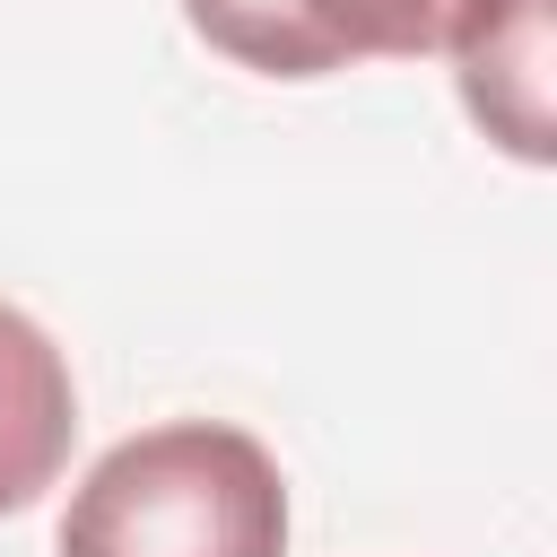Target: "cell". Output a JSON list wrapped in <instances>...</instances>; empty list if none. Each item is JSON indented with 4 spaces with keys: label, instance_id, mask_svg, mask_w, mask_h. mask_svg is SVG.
<instances>
[{
    "label": "cell",
    "instance_id": "cell-1",
    "mask_svg": "<svg viewBox=\"0 0 557 557\" xmlns=\"http://www.w3.org/2000/svg\"><path fill=\"white\" fill-rule=\"evenodd\" d=\"M61 557H287V479L244 426H139L78 479Z\"/></svg>",
    "mask_w": 557,
    "mask_h": 557
},
{
    "label": "cell",
    "instance_id": "cell-2",
    "mask_svg": "<svg viewBox=\"0 0 557 557\" xmlns=\"http://www.w3.org/2000/svg\"><path fill=\"white\" fill-rule=\"evenodd\" d=\"M548 9L557 0H487L461 44H453V78H461V104L470 122L522 157V165H548L557 157V113H548Z\"/></svg>",
    "mask_w": 557,
    "mask_h": 557
},
{
    "label": "cell",
    "instance_id": "cell-3",
    "mask_svg": "<svg viewBox=\"0 0 557 557\" xmlns=\"http://www.w3.org/2000/svg\"><path fill=\"white\" fill-rule=\"evenodd\" d=\"M70 435H78L70 357L44 339V322L0 305V513H26L61 479Z\"/></svg>",
    "mask_w": 557,
    "mask_h": 557
},
{
    "label": "cell",
    "instance_id": "cell-4",
    "mask_svg": "<svg viewBox=\"0 0 557 557\" xmlns=\"http://www.w3.org/2000/svg\"><path fill=\"white\" fill-rule=\"evenodd\" d=\"M479 9L487 0H296L305 35L339 70L348 61H426V52H453Z\"/></svg>",
    "mask_w": 557,
    "mask_h": 557
},
{
    "label": "cell",
    "instance_id": "cell-5",
    "mask_svg": "<svg viewBox=\"0 0 557 557\" xmlns=\"http://www.w3.org/2000/svg\"><path fill=\"white\" fill-rule=\"evenodd\" d=\"M183 17H191L200 44H218L226 61L261 70V78H331V70H339V61L305 35L296 0H183Z\"/></svg>",
    "mask_w": 557,
    "mask_h": 557
}]
</instances>
